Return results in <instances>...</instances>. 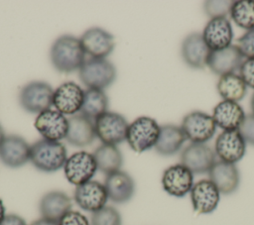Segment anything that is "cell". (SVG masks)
I'll return each instance as SVG.
<instances>
[{
	"instance_id": "obj_1",
	"label": "cell",
	"mask_w": 254,
	"mask_h": 225,
	"mask_svg": "<svg viewBox=\"0 0 254 225\" xmlns=\"http://www.w3.org/2000/svg\"><path fill=\"white\" fill-rule=\"evenodd\" d=\"M50 58L58 71L68 73L81 67L85 61V52L79 39L71 35H64L52 45Z\"/></svg>"
},
{
	"instance_id": "obj_2",
	"label": "cell",
	"mask_w": 254,
	"mask_h": 225,
	"mask_svg": "<svg viewBox=\"0 0 254 225\" xmlns=\"http://www.w3.org/2000/svg\"><path fill=\"white\" fill-rule=\"evenodd\" d=\"M66 159V149L61 142L42 139L31 146L30 162L41 171H57L64 168Z\"/></svg>"
},
{
	"instance_id": "obj_3",
	"label": "cell",
	"mask_w": 254,
	"mask_h": 225,
	"mask_svg": "<svg viewBox=\"0 0 254 225\" xmlns=\"http://www.w3.org/2000/svg\"><path fill=\"white\" fill-rule=\"evenodd\" d=\"M78 75L87 88L103 90L116 79V68L106 58L90 57L78 69Z\"/></svg>"
},
{
	"instance_id": "obj_4",
	"label": "cell",
	"mask_w": 254,
	"mask_h": 225,
	"mask_svg": "<svg viewBox=\"0 0 254 225\" xmlns=\"http://www.w3.org/2000/svg\"><path fill=\"white\" fill-rule=\"evenodd\" d=\"M160 128L157 121L148 116H140L129 124L126 141L136 153H143L155 147Z\"/></svg>"
},
{
	"instance_id": "obj_5",
	"label": "cell",
	"mask_w": 254,
	"mask_h": 225,
	"mask_svg": "<svg viewBox=\"0 0 254 225\" xmlns=\"http://www.w3.org/2000/svg\"><path fill=\"white\" fill-rule=\"evenodd\" d=\"M53 87L44 81H32L24 85L19 94V102L30 113H42L53 106Z\"/></svg>"
},
{
	"instance_id": "obj_6",
	"label": "cell",
	"mask_w": 254,
	"mask_h": 225,
	"mask_svg": "<svg viewBox=\"0 0 254 225\" xmlns=\"http://www.w3.org/2000/svg\"><path fill=\"white\" fill-rule=\"evenodd\" d=\"M129 124L126 119L116 112H105L94 120L95 135L102 144L113 145L126 140Z\"/></svg>"
},
{
	"instance_id": "obj_7",
	"label": "cell",
	"mask_w": 254,
	"mask_h": 225,
	"mask_svg": "<svg viewBox=\"0 0 254 225\" xmlns=\"http://www.w3.org/2000/svg\"><path fill=\"white\" fill-rule=\"evenodd\" d=\"M97 171V165L93 154L80 151L69 156L64 166L65 178L77 186L92 179Z\"/></svg>"
},
{
	"instance_id": "obj_8",
	"label": "cell",
	"mask_w": 254,
	"mask_h": 225,
	"mask_svg": "<svg viewBox=\"0 0 254 225\" xmlns=\"http://www.w3.org/2000/svg\"><path fill=\"white\" fill-rule=\"evenodd\" d=\"M181 128L190 142L204 144L213 137L216 124L212 116L200 111H192L184 117Z\"/></svg>"
},
{
	"instance_id": "obj_9",
	"label": "cell",
	"mask_w": 254,
	"mask_h": 225,
	"mask_svg": "<svg viewBox=\"0 0 254 225\" xmlns=\"http://www.w3.org/2000/svg\"><path fill=\"white\" fill-rule=\"evenodd\" d=\"M193 173L183 164L167 168L162 175L163 189L175 197H184L193 186Z\"/></svg>"
},
{
	"instance_id": "obj_10",
	"label": "cell",
	"mask_w": 254,
	"mask_h": 225,
	"mask_svg": "<svg viewBox=\"0 0 254 225\" xmlns=\"http://www.w3.org/2000/svg\"><path fill=\"white\" fill-rule=\"evenodd\" d=\"M214 152L220 161L235 165L246 153V142L238 130L223 131L216 138Z\"/></svg>"
},
{
	"instance_id": "obj_11",
	"label": "cell",
	"mask_w": 254,
	"mask_h": 225,
	"mask_svg": "<svg viewBox=\"0 0 254 225\" xmlns=\"http://www.w3.org/2000/svg\"><path fill=\"white\" fill-rule=\"evenodd\" d=\"M35 128L43 139L61 142L66 137L68 119L59 111L49 109L38 114L35 120Z\"/></svg>"
},
{
	"instance_id": "obj_12",
	"label": "cell",
	"mask_w": 254,
	"mask_h": 225,
	"mask_svg": "<svg viewBox=\"0 0 254 225\" xmlns=\"http://www.w3.org/2000/svg\"><path fill=\"white\" fill-rule=\"evenodd\" d=\"M215 152L205 144L191 143L181 154V164L192 173H205L214 165Z\"/></svg>"
},
{
	"instance_id": "obj_13",
	"label": "cell",
	"mask_w": 254,
	"mask_h": 225,
	"mask_svg": "<svg viewBox=\"0 0 254 225\" xmlns=\"http://www.w3.org/2000/svg\"><path fill=\"white\" fill-rule=\"evenodd\" d=\"M83 97L84 91L78 84L66 81L54 91L53 106L64 115L73 116L77 111H80Z\"/></svg>"
},
{
	"instance_id": "obj_14",
	"label": "cell",
	"mask_w": 254,
	"mask_h": 225,
	"mask_svg": "<svg viewBox=\"0 0 254 225\" xmlns=\"http://www.w3.org/2000/svg\"><path fill=\"white\" fill-rule=\"evenodd\" d=\"M73 198L81 209L93 213L106 206L108 195L104 184L91 179L75 187Z\"/></svg>"
},
{
	"instance_id": "obj_15",
	"label": "cell",
	"mask_w": 254,
	"mask_h": 225,
	"mask_svg": "<svg viewBox=\"0 0 254 225\" xmlns=\"http://www.w3.org/2000/svg\"><path fill=\"white\" fill-rule=\"evenodd\" d=\"M79 40L85 54L94 58H105L115 47L114 37L99 27L87 29Z\"/></svg>"
},
{
	"instance_id": "obj_16",
	"label": "cell",
	"mask_w": 254,
	"mask_h": 225,
	"mask_svg": "<svg viewBox=\"0 0 254 225\" xmlns=\"http://www.w3.org/2000/svg\"><path fill=\"white\" fill-rule=\"evenodd\" d=\"M31 146L18 135L6 136L0 146L1 162L12 169L23 167L30 161Z\"/></svg>"
},
{
	"instance_id": "obj_17",
	"label": "cell",
	"mask_w": 254,
	"mask_h": 225,
	"mask_svg": "<svg viewBox=\"0 0 254 225\" xmlns=\"http://www.w3.org/2000/svg\"><path fill=\"white\" fill-rule=\"evenodd\" d=\"M201 35L211 52L223 50L231 46L233 38L230 21L226 17L212 18L205 25Z\"/></svg>"
},
{
	"instance_id": "obj_18",
	"label": "cell",
	"mask_w": 254,
	"mask_h": 225,
	"mask_svg": "<svg viewBox=\"0 0 254 225\" xmlns=\"http://www.w3.org/2000/svg\"><path fill=\"white\" fill-rule=\"evenodd\" d=\"M193 210L198 214L213 212L220 200V192L209 179H201L193 184L190 190Z\"/></svg>"
},
{
	"instance_id": "obj_19",
	"label": "cell",
	"mask_w": 254,
	"mask_h": 225,
	"mask_svg": "<svg viewBox=\"0 0 254 225\" xmlns=\"http://www.w3.org/2000/svg\"><path fill=\"white\" fill-rule=\"evenodd\" d=\"M210 53L211 51L199 33L188 35L182 44L183 59L192 68H204L207 65Z\"/></svg>"
},
{
	"instance_id": "obj_20",
	"label": "cell",
	"mask_w": 254,
	"mask_h": 225,
	"mask_svg": "<svg viewBox=\"0 0 254 225\" xmlns=\"http://www.w3.org/2000/svg\"><path fill=\"white\" fill-rule=\"evenodd\" d=\"M209 180L217 187L220 194L235 192L240 183V174L234 164L216 161L208 171Z\"/></svg>"
},
{
	"instance_id": "obj_21",
	"label": "cell",
	"mask_w": 254,
	"mask_h": 225,
	"mask_svg": "<svg viewBox=\"0 0 254 225\" xmlns=\"http://www.w3.org/2000/svg\"><path fill=\"white\" fill-rule=\"evenodd\" d=\"M103 184L108 199L115 203L128 202L135 193L134 179L129 173L121 169L107 174Z\"/></svg>"
},
{
	"instance_id": "obj_22",
	"label": "cell",
	"mask_w": 254,
	"mask_h": 225,
	"mask_svg": "<svg viewBox=\"0 0 254 225\" xmlns=\"http://www.w3.org/2000/svg\"><path fill=\"white\" fill-rule=\"evenodd\" d=\"M243 56L236 46H229L220 51H214L210 53L207 66L209 69L217 75H225L228 73H234L236 69H239Z\"/></svg>"
},
{
	"instance_id": "obj_23",
	"label": "cell",
	"mask_w": 254,
	"mask_h": 225,
	"mask_svg": "<svg viewBox=\"0 0 254 225\" xmlns=\"http://www.w3.org/2000/svg\"><path fill=\"white\" fill-rule=\"evenodd\" d=\"M245 112L238 102L222 100L213 109L212 118L223 131L238 130L245 119Z\"/></svg>"
},
{
	"instance_id": "obj_24",
	"label": "cell",
	"mask_w": 254,
	"mask_h": 225,
	"mask_svg": "<svg viewBox=\"0 0 254 225\" xmlns=\"http://www.w3.org/2000/svg\"><path fill=\"white\" fill-rule=\"evenodd\" d=\"M39 210L43 218L59 222L65 213L71 210V200L66 193L53 190L42 196Z\"/></svg>"
},
{
	"instance_id": "obj_25",
	"label": "cell",
	"mask_w": 254,
	"mask_h": 225,
	"mask_svg": "<svg viewBox=\"0 0 254 225\" xmlns=\"http://www.w3.org/2000/svg\"><path fill=\"white\" fill-rule=\"evenodd\" d=\"M94 123L83 115H73L68 118V129L65 140L72 146L85 147L95 138Z\"/></svg>"
},
{
	"instance_id": "obj_26",
	"label": "cell",
	"mask_w": 254,
	"mask_h": 225,
	"mask_svg": "<svg viewBox=\"0 0 254 225\" xmlns=\"http://www.w3.org/2000/svg\"><path fill=\"white\" fill-rule=\"evenodd\" d=\"M186 140L181 127L167 124L161 126L159 138L154 148L161 156H173L179 152Z\"/></svg>"
},
{
	"instance_id": "obj_27",
	"label": "cell",
	"mask_w": 254,
	"mask_h": 225,
	"mask_svg": "<svg viewBox=\"0 0 254 225\" xmlns=\"http://www.w3.org/2000/svg\"><path fill=\"white\" fill-rule=\"evenodd\" d=\"M93 157L97 165V169L106 175L120 170L123 165V156L120 150L113 145H100L93 152Z\"/></svg>"
},
{
	"instance_id": "obj_28",
	"label": "cell",
	"mask_w": 254,
	"mask_h": 225,
	"mask_svg": "<svg viewBox=\"0 0 254 225\" xmlns=\"http://www.w3.org/2000/svg\"><path fill=\"white\" fill-rule=\"evenodd\" d=\"M216 88L217 92L224 100L234 102L242 100L247 92V85L241 76L235 73H228L220 76Z\"/></svg>"
},
{
	"instance_id": "obj_29",
	"label": "cell",
	"mask_w": 254,
	"mask_h": 225,
	"mask_svg": "<svg viewBox=\"0 0 254 225\" xmlns=\"http://www.w3.org/2000/svg\"><path fill=\"white\" fill-rule=\"evenodd\" d=\"M107 108L108 97L103 90L87 88L84 91L83 103L80 109L81 115L90 120H95L107 112Z\"/></svg>"
},
{
	"instance_id": "obj_30",
	"label": "cell",
	"mask_w": 254,
	"mask_h": 225,
	"mask_svg": "<svg viewBox=\"0 0 254 225\" xmlns=\"http://www.w3.org/2000/svg\"><path fill=\"white\" fill-rule=\"evenodd\" d=\"M229 14L238 27L246 31L254 28V0L233 1Z\"/></svg>"
},
{
	"instance_id": "obj_31",
	"label": "cell",
	"mask_w": 254,
	"mask_h": 225,
	"mask_svg": "<svg viewBox=\"0 0 254 225\" xmlns=\"http://www.w3.org/2000/svg\"><path fill=\"white\" fill-rule=\"evenodd\" d=\"M91 225H121L122 218L117 209L112 206H104L91 215Z\"/></svg>"
},
{
	"instance_id": "obj_32",
	"label": "cell",
	"mask_w": 254,
	"mask_h": 225,
	"mask_svg": "<svg viewBox=\"0 0 254 225\" xmlns=\"http://www.w3.org/2000/svg\"><path fill=\"white\" fill-rule=\"evenodd\" d=\"M233 1H206L204 3L205 13L212 18L225 17L229 14Z\"/></svg>"
},
{
	"instance_id": "obj_33",
	"label": "cell",
	"mask_w": 254,
	"mask_h": 225,
	"mask_svg": "<svg viewBox=\"0 0 254 225\" xmlns=\"http://www.w3.org/2000/svg\"><path fill=\"white\" fill-rule=\"evenodd\" d=\"M236 47L243 57L254 58V28L246 31L238 40Z\"/></svg>"
},
{
	"instance_id": "obj_34",
	"label": "cell",
	"mask_w": 254,
	"mask_h": 225,
	"mask_svg": "<svg viewBox=\"0 0 254 225\" xmlns=\"http://www.w3.org/2000/svg\"><path fill=\"white\" fill-rule=\"evenodd\" d=\"M238 131L246 143L254 146V114H248L245 116V119Z\"/></svg>"
},
{
	"instance_id": "obj_35",
	"label": "cell",
	"mask_w": 254,
	"mask_h": 225,
	"mask_svg": "<svg viewBox=\"0 0 254 225\" xmlns=\"http://www.w3.org/2000/svg\"><path fill=\"white\" fill-rule=\"evenodd\" d=\"M239 75L247 86L254 89V58L243 60L239 67Z\"/></svg>"
},
{
	"instance_id": "obj_36",
	"label": "cell",
	"mask_w": 254,
	"mask_h": 225,
	"mask_svg": "<svg viewBox=\"0 0 254 225\" xmlns=\"http://www.w3.org/2000/svg\"><path fill=\"white\" fill-rule=\"evenodd\" d=\"M59 225H91L89 220L80 212L70 210L59 221Z\"/></svg>"
},
{
	"instance_id": "obj_37",
	"label": "cell",
	"mask_w": 254,
	"mask_h": 225,
	"mask_svg": "<svg viewBox=\"0 0 254 225\" xmlns=\"http://www.w3.org/2000/svg\"><path fill=\"white\" fill-rule=\"evenodd\" d=\"M0 225H28L26 221L17 214H7Z\"/></svg>"
},
{
	"instance_id": "obj_38",
	"label": "cell",
	"mask_w": 254,
	"mask_h": 225,
	"mask_svg": "<svg viewBox=\"0 0 254 225\" xmlns=\"http://www.w3.org/2000/svg\"><path fill=\"white\" fill-rule=\"evenodd\" d=\"M30 225H59V222L53 221V220H49L46 218H40L34 222H32Z\"/></svg>"
},
{
	"instance_id": "obj_39",
	"label": "cell",
	"mask_w": 254,
	"mask_h": 225,
	"mask_svg": "<svg viewBox=\"0 0 254 225\" xmlns=\"http://www.w3.org/2000/svg\"><path fill=\"white\" fill-rule=\"evenodd\" d=\"M7 214H6V212H5V206H4V203H3V201H2V199L0 198V224H1V222L3 221V219L5 218V216H6Z\"/></svg>"
},
{
	"instance_id": "obj_40",
	"label": "cell",
	"mask_w": 254,
	"mask_h": 225,
	"mask_svg": "<svg viewBox=\"0 0 254 225\" xmlns=\"http://www.w3.org/2000/svg\"><path fill=\"white\" fill-rule=\"evenodd\" d=\"M5 138H6V136H5L4 130H3L2 126H1V124H0V146H1V144L3 143V141H4Z\"/></svg>"
},
{
	"instance_id": "obj_41",
	"label": "cell",
	"mask_w": 254,
	"mask_h": 225,
	"mask_svg": "<svg viewBox=\"0 0 254 225\" xmlns=\"http://www.w3.org/2000/svg\"><path fill=\"white\" fill-rule=\"evenodd\" d=\"M251 109H252V114H254V93L251 98Z\"/></svg>"
}]
</instances>
